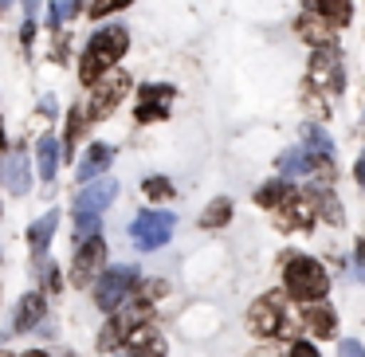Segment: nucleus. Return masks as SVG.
Returning a JSON list of instances; mask_svg holds the SVG:
<instances>
[{
	"mask_svg": "<svg viewBox=\"0 0 365 357\" xmlns=\"http://www.w3.org/2000/svg\"><path fill=\"white\" fill-rule=\"evenodd\" d=\"M4 181H9V192H16V197L28 192V161L20 157V153H12V157L4 161Z\"/></svg>",
	"mask_w": 365,
	"mask_h": 357,
	"instance_id": "obj_20",
	"label": "nucleus"
},
{
	"mask_svg": "<svg viewBox=\"0 0 365 357\" xmlns=\"http://www.w3.org/2000/svg\"><path fill=\"white\" fill-rule=\"evenodd\" d=\"M302 326H307L314 338H334V333H338V314H334V306H326V302H310V310L302 314Z\"/></svg>",
	"mask_w": 365,
	"mask_h": 357,
	"instance_id": "obj_15",
	"label": "nucleus"
},
{
	"mask_svg": "<svg viewBox=\"0 0 365 357\" xmlns=\"http://www.w3.org/2000/svg\"><path fill=\"white\" fill-rule=\"evenodd\" d=\"M87 122H91L87 110H71V114H67V130H63V150H67V153H71L75 142L87 134Z\"/></svg>",
	"mask_w": 365,
	"mask_h": 357,
	"instance_id": "obj_23",
	"label": "nucleus"
},
{
	"mask_svg": "<svg viewBox=\"0 0 365 357\" xmlns=\"http://www.w3.org/2000/svg\"><path fill=\"white\" fill-rule=\"evenodd\" d=\"M307 4H310L307 12H318V16H326L334 28L349 20V0H307Z\"/></svg>",
	"mask_w": 365,
	"mask_h": 357,
	"instance_id": "obj_21",
	"label": "nucleus"
},
{
	"mask_svg": "<svg viewBox=\"0 0 365 357\" xmlns=\"http://www.w3.org/2000/svg\"><path fill=\"white\" fill-rule=\"evenodd\" d=\"M98 220H103V216H87V212H75V236H79V244L87 236H95L98 232Z\"/></svg>",
	"mask_w": 365,
	"mask_h": 357,
	"instance_id": "obj_28",
	"label": "nucleus"
},
{
	"mask_svg": "<svg viewBox=\"0 0 365 357\" xmlns=\"http://www.w3.org/2000/svg\"><path fill=\"white\" fill-rule=\"evenodd\" d=\"M75 12H79V0H56V9H51V28H56L59 20L75 16Z\"/></svg>",
	"mask_w": 365,
	"mask_h": 357,
	"instance_id": "obj_31",
	"label": "nucleus"
},
{
	"mask_svg": "<svg viewBox=\"0 0 365 357\" xmlns=\"http://www.w3.org/2000/svg\"><path fill=\"white\" fill-rule=\"evenodd\" d=\"M126 4H134V0H95V4H91V16L103 20L106 12H118V9H126Z\"/></svg>",
	"mask_w": 365,
	"mask_h": 357,
	"instance_id": "obj_30",
	"label": "nucleus"
},
{
	"mask_svg": "<svg viewBox=\"0 0 365 357\" xmlns=\"http://www.w3.org/2000/svg\"><path fill=\"white\" fill-rule=\"evenodd\" d=\"M59 224V212H48L43 220L32 224V232H28V244H32V255L40 259V255H48V244H51V232H56Z\"/></svg>",
	"mask_w": 365,
	"mask_h": 357,
	"instance_id": "obj_17",
	"label": "nucleus"
},
{
	"mask_svg": "<svg viewBox=\"0 0 365 357\" xmlns=\"http://www.w3.org/2000/svg\"><path fill=\"white\" fill-rule=\"evenodd\" d=\"M354 177H357V185H361V189H365V153H361V161H357V165H354Z\"/></svg>",
	"mask_w": 365,
	"mask_h": 357,
	"instance_id": "obj_35",
	"label": "nucleus"
},
{
	"mask_svg": "<svg viewBox=\"0 0 365 357\" xmlns=\"http://www.w3.org/2000/svg\"><path fill=\"white\" fill-rule=\"evenodd\" d=\"M0 4H9V0H0Z\"/></svg>",
	"mask_w": 365,
	"mask_h": 357,
	"instance_id": "obj_39",
	"label": "nucleus"
},
{
	"mask_svg": "<svg viewBox=\"0 0 365 357\" xmlns=\"http://www.w3.org/2000/svg\"><path fill=\"white\" fill-rule=\"evenodd\" d=\"M307 153H322V157H330V153H334V145H330V138H326V130H318V126L307 130Z\"/></svg>",
	"mask_w": 365,
	"mask_h": 357,
	"instance_id": "obj_26",
	"label": "nucleus"
},
{
	"mask_svg": "<svg viewBox=\"0 0 365 357\" xmlns=\"http://www.w3.org/2000/svg\"><path fill=\"white\" fill-rule=\"evenodd\" d=\"M228 220H232V200H228V197H216V200H208V208L200 212V228H208V232L224 228Z\"/></svg>",
	"mask_w": 365,
	"mask_h": 357,
	"instance_id": "obj_19",
	"label": "nucleus"
},
{
	"mask_svg": "<svg viewBox=\"0 0 365 357\" xmlns=\"http://www.w3.org/2000/svg\"><path fill=\"white\" fill-rule=\"evenodd\" d=\"M130 95V75L118 71V67H110V71H103L95 83H91V103H87V118L98 122V118H110L114 110H118V103Z\"/></svg>",
	"mask_w": 365,
	"mask_h": 357,
	"instance_id": "obj_3",
	"label": "nucleus"
},
{
	"mask_svg": "<svg viewBox=\"0 0 365 357\" xmlns=\"http://www.w3.org/2000/svg\"><path fill=\"white\" fill-rule=\"evenodd\" d=\"M91 286H95L98 310H118L138 286V267H106V271H98V279Z\"/></svg>",
	"mask_w": 365,
	"mask_h": 357,
	"instance_id": "obj_4",
	"label": "nucleus"
},
{
	"mask_svg": "<svg viewBox=\"0 0 365 357\" xmlns=\"http://www.w3.org/2000/svg\"><path fill=\"white\" fill-rule=\"evenodd\" d=\"M122 346V330H118V326H106V330L103 333H98V353H114V349H118Z\"/></svg>",
	"mask_w": 365,
	"mask_h": 357,
	"instance_id": "obj_29",
	"label": "nucleus"
},
{
	"mask_svg": "<svg viewBox=\"0 0 365 357\" xmlns=\"http://www.w3.org/2000/svg\"><path fill=\"white\" fill-rule=\"evenodd\" d=\"M43 314H48V299H43L40 291L24 294V299L16 302V322H12V330H16V333H24V330H36Z\"/></svg>",
	"mask_w": 365,
	"mask_h": 357,
	"instance_id": "obj_13",
	"label": "nucleus"
},
{
	"mask_svg": "<svg viewBox=\"0 0 365 357\" xmlns=\"http://www.w3.org/2000/svg\"><path fill=\"white\" fill-rule=\"evenodd\" d=\"M122 349H126V357H165V333L158 330L153 322H142L134 326V330L126 333V341H122Z\"/></svg>",
	"mask_w": 365,
	"mask_h": 357,
	"instance_id": "obj_10",
	"label": "nucleus"
},
{
	"mask_svg": "<svg viewBox=\"0 0 365 357\" xmlns=\"http://www.w3.org/2000/svg\"><path fill=\"white\" fill-rule=\"evenodd\" d=\"M0 357H9V353H0Z\"/></svg>",
	"mask_w": 365,
	"mask_h": 357,
	"instance_id": "obj_40",
	"label": "nucleus"
},
{
	"mask_svg": "<svg viewBox=\"0 0 365 357\" xmlns=\"http://www.w3.org/2000/svg\"><path fill=\"white\" fill-rule=\"evenodd\" d=\"M28 357H48V353H43V349H32V353H28Z\"/></svg>",
	"mask_w": 365,
	"mask_h": 357,
	"instance_id": "obj_37",
	"label": "nucleus"
},
{
	"mask_svg": "<svg viewBox=\"0 0 365 357\" xmlns=\"http://www.w3.org/2000/svg\"><path fill=\"white\" fill-rule=\"evenodd\" d=\"M283 357H322V353H318L310 341H291V349H287Z\"/></svg>",
	"mask_w": 365,
	"mask_h": 357,
	"instance_id": "obj_32",
	"label": "nucleus"
},
{
	"mask_svg": "<svg viewBox=\"0 0 365 357\" xmlns=\"http://www.w3.org/2000/svg\"><path fill=\"white\" fill-rule=\"evenodd\" d=\"M279 208H283V212H279V228H314V220H318L310 189H307V192L291 189V192H287V200H283Z\"/></svg>",
	"mask_w": 365,
	"mask_h": 357,
	"instance_id": "obj_9",
	"label": "nucleus"
},
{
	"mask_svg": "<svg viewBox=\"0 0 365 357\" xmlns=\"http://www.w3.org/2000/svg\"><path fill=\"white\" fill-rule=\"evenodd\" d=\"M173 216L169 212H158V208H145V212L134 216V224H130V239H134L142 252H158V247L169 244V236H173Z\"/></svg>",
	"mask_w": 365,
	"mask_h": 357,
	"instance_id": "obj_5",
	"label": "nucleus"
},
{
	"mask_svg": "<svg viewBox=\"0 0 365 357\" xmlns=\"http://www.w3.org/2000/svg\"><path fill=\"white\" fill-rule=\"evenodd\" d=\"M36 161H40V181H51L59 169V142L56 138H40V150H36Z\"/></svg>",
	"mask_w": 365,
	"mask_h": 357,
	"instance_id": "obj_18",
	"label": "nucleus"
},
{
	"mask_svg": "<svg viewBox=\"0 0 365 357\" xmlns=\"http://www.w3.org/2000/svg\"><path fill=\"white\" fill-rule=\"evenodd\" d=\"M169 98H173V87L165 83H145L138 90V122H158L169 114Z\"/></svg>",
	"mask_w": 365,
	"mask_h": 357,
	"instance_id": "obj_12",
	"label": "nucleus"
},
{
	"mask_svg": "<svg viewBox=\"0 0 365 357\" xmlns=\"http://www.w3.org/2000/svg\"><path fill=\"white\" fill-rule=\"evenodd\" d=\"M283 326V294H263L247 306V330L255 338H275Z\"/></svg>",
	"mask_w": 365,
	"mask_h": 357,
	"instance_id": "obj_7",
	"label": "nucleus"
},
{
	"mask_svg": "<svg viewBox=\"0 0 365 357\" xmlns=\"http://www.w3.org/2000/svg\"><path fill=\"white\" fill-rule=\"evenodd\" d=\"M354 275H365V236L357 239V255H354Z\"/></svg>",
	"mask_w": 365,
	"mask_h": 357,
	"instance_id": "obj_34",
	"label": "nucleus"
},
{
	"mask_svg": "<svg viewBox=\"0 0 365 357\" xmlns=\"http://www.w3.org/2000/svg\"><path fill=\"white\" fill-rule=\"evenodd\" d=\"M326 291H330V279H326L322 263L310 259L302 252H287L283 259V294L299 302H322Z\"/></svg>",
	"mask_w": 365,
	"mask_h": 357,
	"instance_id": "obj_1",
	"label": "nucleus"
},
{
	"mask_svg": "<svg viewBox=\"0 0 365 357\" xmlns=\"http://www.w3.org/2000/svg\"><path fill=\"white\" fill-rule=\"evenodd\" d=\"M114 197H118V181H110V177H103V181H87V189L75 197V212H87V216H103V208L114 205Z\"/></svg>",
	"mask_w": 365,
	"mask_h": 357,
	"instance_id": "obj_11",
	"label": "nucleus"
},
{
	"mask_svg": "<svg viewBox=\"0 0 365 357\" xmlns=\"http://www.w3.org/2000/svg\"><path fill=\"white\" fill-rule=\"evenodd\" d=\"M310 83L322 87V95H338L346 87V71H341V59L334 48H318L310 59Z\"/></svg>",
	"mask_w": 365,
	"mask_h": 357,
	"instance_id": "obj_8",
	"label": "nucleus"
},
{
	"mask_svg": "<svg viewBox=\"0 0 365 357\" xmlns=\"http://www.w3.org/2000/svg\"><path fill=\"white\" fill-rule=\"evenodd\" d=\"M291 189H294L291 181H267V185H259V192H255V205L259 208H279Z\"/></svg>",
	"mask_w": 365,
	"mask_h": 357,
	"instance_id": "obj_22",
	"label": "nucleus"
},
{
	"mask_svg": "<svg viewBox=\"0 0 365 357\" xmlns=\"http://www.w3.org/2000/svg\"><path fill=\"white\" fill-rule=\"evenodd\" d=\"M165 291H169V283H165V279H145V283H142V291H134V299L153 302V299H161Z\"/></svg>",
	"mask_w": 365,
	"mask_h": 357,
	"instance_id": "obj_27",
	"label": "nucleus"
},
{
	"mask_svg": "<svg viewBox=\"0 0 365 357\" xmlns=\"http://www.w3.org/2000/svg\"><path fill=\"white\" fill-rule=\"evenodd\" d=\"M110 161H114V145L95 142L87 150V157H83V165H79V181H95V177H103L106 169H110Z\"/></svg>",
	"mask_w": 365,
	"mask_h": 357,
	"instance_id": "obj_16",
	"label": "nucleus"
},
{
	"mask_svg": "<svg viewBox=\"0 0 365 357\" xmlns=\"http://www.w3.org/2000/svg\"><path fill=\"white\" fill-rule=\"evenodd\" d=\"M361 134H365V118H361Z\"/></svg>",
	"mask_w": 365,
	"mask_h": 357,
	"instance_id": "obj_38",
	"label": "nucleus"
},
{
	"mask_svg": "<svg viewBox=\"0 0 365 357\" xmlns=\"http://www.w3.org/2000/svg\"><path fill=\"white\" fill-rule=\"evenodd\" d=\"M106 263V239L103 236H87L79 244V252L71 255V283L75 286H91L98 279V271H103Z\"/></svg>",
	"mask_w": 365,
	"mask_h": 357,
	"instance_id": "obj_6",
	"label": "nucleus"
},
{
	"mask_svg": "<svg viewBox=\"0 0 365 357\" xmlns=\"http://www.w3.org/2000/svg\"><path fill=\"white\" fill-rule=\"evenodd\" d=\"M142 192H145L150 200H169V197H173V185H169L165 177H145V181H142Z\"/></svg>",
	"mask_w": 365,
	"mask_h": 357,
	"instance_id": "obj_25",
	"label": "nucleus"
},
{
	"mask_svg": "<svg viewBox=\"0 0 365 357\" xmlns=\"http://www.w3.org/2000/svg\"><path fill=\"white\" fill-rule=\"evenodd\" d=\"M126 48H130V32L126 28H103V32H95V40L87 43V51H83V59H79V79L87 83H95L103 71H110L114 63H118L122 56H126Z\"/></svg>",
	"mask_w": 365,
	"mask_h": 357,
	"instance_id": "obj_2",
	"label": "nucleus"
},
{
	"mask_svg": "<svg viewBox=\"0 0 365 357\" xmlns=\"http://www.w3.org/2000/svg\"><path fill=\"white\" fill-rule=\"evenodd\" d=\"M122 357H126V353H122Z\"/></svg>",
	"mask_w": 365,
	"mask_h": 357,
	"instance_id": "obj_42",
	"label": "nucleus"
},
{
	"mask_svg": "<svg viewBox=\"0 0 365 357\" xmlns=\"http://www.w3.org/2000/svg\"><path fill=\"white\" fill-rule=\"evenodd\" d=\"M279 165H283V173H287V177L310 173V153L302 150V145H294V150H287L283 157H279Z\"/></svg>",
	"mask_w": 365,
	"mask_h": 357,
	"instance_id": "obj_24",
	"label": "nucleus"
},
{
	"mask_svg": "<svg viewBox=\"0 0 365 357\" xmlns=\"http://www.w3.org/2000/svg\"><path fill=\"white\" fill-rule=\"evenodd\" d=\"M294 28H299V36H307L314 48H334V24L326 16H318V12H302Z\"/></svg>",
	"mask_w": 365,
	"mask_h": 357,
	"instance_id": "obj_14",
	"label": "nucleus"
},
{
	"mask_svg": "<svg viewBox=\"0 0 365 357\" xmlns=\"http://www.w3.org/2000/svg\"><path fill=\"white\" fill-rule=\"evenodd\" d=\"M252 357H283V353H279V349H271V346H263V349H255Z\"/></svg>",
	"mask_w": 365,
	"mask_h": 357,
	"instance_id": "obj_36",
	"label": "nucleus"
},
{
	"mask_svg": "<svg viewBox=\"0 0 365 357\" xmlns=\"http://www.w3.org/2000/svg\"><path fill=\"white\" fill-rule=\"evenodd\" d=\"M338 357H365V346H361L357 338H349V341H341Z\"/></svg>",
	"mask_w": 365,
	"mask_h": 357,
	"instance_id": "obj_33",
	"label": "nucleus"
},
{
	"mask_svg": "<svg viewBox=\"0 0 365 357\" xmlns=\"http://www.w3.org/2000/svg\"><path fill=\"white\" fill-rule=\"evenodd\" d=\"M67 357H71V353H67Z\"/></svg>",
	"mask_w": 365,
	"mask_h": 357,
	"instance_id": "obj_41",
	"label": "nucleus"
}]
</instances>
